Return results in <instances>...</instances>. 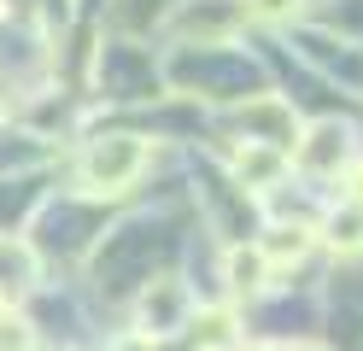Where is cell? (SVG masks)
Wrapping results in <instances>:
<instances>
[{
    "mask_svg": "<svg viewBox=\"0 0 363 351\" xmlns=\"http://www.w3.org/2000/svg\"><path fill=\"white\" fill-rule=\"evenodd\" d=\"M141 170H147V140L141 135H100L82 158V182L94 194H123Z\"/></svg>",
    "mask_w": 363,
    "mask_h": 351,
    "instance_id": "cell-1",
    "label": "cell"
},
{
    "mask_svg": "<svg viewBox=\"0 0 363 351\" xmlns=\"http://www.w3.org/2000/svg\"><path fill=\"white\" fill-rule=\"evenodd\" d=\"M141 334L152 340V334H176L182 322H188V287L182 281H152V287L141 293Z\"/></svg>",
    "mask_w": 363,
    "mask_h": 351,
    "instance_id": "cell-2",
    "label": "cell"
},
{
    "mask_svg": "<svg viewBox=\"0 0 363 351\" xmlns=\"http://www.w3.org/2000/svg\"><path fill=\"white\" fill-rule=\"evenodd\" d=\"M240 18H246V6L240 0H188V6L176 12V30H199V41H229L235 30H240Z\"/></svg>",
    "mask_w": 363,
    "mask_h": 351,
    "instance_id": "cell-3",
    "label": "cell"
},
{
    "mask_svg": "<svg viewBox=\"0 0 363 351\" xmlns=\"http://www.w3.org/2000/svg\"><path fill=\"white\" fill-rule=\"evenodd\" d=\"M293 147H299V164H305V170L328 176V170H340V158L352 152V129H346V123H316L311 140H293Z\"/></svg>",
    "mask_w": 363,
    "mask_h": 351,
    "instance_id": "cell-4",
    "label": "cell"
},
{
    "mask_svg": "<svg viewBox=\"0 0 363 351\" xmlns=\"http://www.w3.org/2000/svg\"><path fill=\"white\" fill-rule=\"evenodd\" d=\"M287 176V152H276L269 140H246V152H235V182L264 194V187H276Z\"/></svg>",
    "mask_w": 363,
    "mask_h": 351,
    "instance_id": "cell-5",
    "label": "cell"
},
{
    "mask_svg": "<svg viewBox=\"0 0 363 351\" xmlns=\"http://www.w3.org/2000/svg\"><path fill=\"white\" fill-rule=\"evenodd\" d=\"M35 287V252L24 240H0V299L18 304Z\"/></svg>",
    "mask_w": 363,
    "mask_h": 351,
    "instance_id": "cell-6",
    "label": "cell"
},
{
    "mask_svg": "<svg viewBox=\"0 0 363 351\" xmlns=\"http://www.w3.org/2000/svg\"><path fill=\"white\" fill-rule=\"evenodd\" d=\"M311 252V228H299V223H276V228H269L264 234V240H258V257H264V264L269 269H276V264H299V257Z\"/></svg>",
    "mask_w": 363,
    "mask_h": 351,
    "instance_id": "cell-7",
    "label": "cell"
},
{
    "mask_svg": "<svg viewBox=\"0 0 363 351\" xmlns=\"http://www.w3.org/2000/svg\"><path fill=\"white\" fill-rule=\"evenodd\" d=\"M223 269H229V287L235 293H264L269 287V264L258 257V246H229Z\"/></svg>",
    "mask_w": 363,
    "mask_h": 351,
    "instance_id": "cell-8",
    "label": "cell"
},
{
    "mask_svg": "<svg viewBox=\"0 0 363 351\" xmlns=\"http://www.w3.org/2000/svg\"><path fill=\"white\" fill-rule=\"evenodd\" d=\"M323 234H328V246H334V252H363V205H357V199L334 205V211H328V223H323Z\"/></svg>",
    "mask_w": 363,
    "mask_h": 351,
    "instance_id": "cell-9",
    "label": "cell"
},
{
    "mask_svg": "<svg viewBox=\"0 0 363 351\" xmlns=\"http://www.w3.org/2000/svg\"><path fill=\"white\" fill-rule=\"evenodd\" d=\"M299 6H305V0H246V12H258V18H269V23H287Z\"/></svg>",
    "mask_w": 363,
    "mask_h": 351,
    "instance_id": "cell-10",
    "label": "cell"
},
{
    "mask_svg": "<svg viewBox=\"0 0 363 351\" xmlns=\"http://www.w3.org/2000/svg\"><path fill=\"white\" fill-rule=\"evenodd\" d=\"M0 351H30V328L18 316H0Z\"/></svg>",
    "mask_w": 363,
    "mask_h": 351,
    "instance_id": "cell-11",
    "label": "cell"
},
{
    "mask_svg": "<svg viewBox=\"0 0 363 351\" xmlns=\"http://www.w3.org/2000/svg\"><path fill=\"white\" fill-rule=\"evenodd\" d=\"M199 340H206L211 351H223V345H229V316H223V311H217V316H206V334H199Z\"/></svg>",
    "mask_w": 363,
    "mask_h": 351,
    "instance_id": "cell-12",
    "label": "cell"
},
{
    "mask_svg": "<svg viewBox=\"0 0 363 351\" xmlns=\"http://www.w3.org/2000/svg\"><path fill=\"white\" fill-rule=\"evenodd\" d=\"M111 351H152V340H147V334H135V340H123V345H111Z\"/></svg>",
    "mask_w": 363,
    "mask_h": 351,
    "instance_id": "cell-13",
    "label": "cell"
},
{
    "mask_svg": "<svg viewBox=\"0 0 363 351\" xmlns=\"http://www.w3.org/2000/svg\"><path fill=\"white\" fill-rule=\"evenodd\" d=\"M352 187H357V194H352V199H357V205H363V170H357V182H352Z\"/></svg>",
    "mask_w": 363,
    "mask_h": 351,
    "instance_id": "cell-14",
    "label": "cell"
},
{
    "mask_svg": "<svg viewBox=\"0 0 363 351\" xmlns=\"http://www.w3.org/2000/svg\"><path fill=\"white\" fill-rule=\"evenodd\" d=\"M293 351H323V345H293Z\"/></svg>",
    "mask_w": 363,
    "mask_h": 351,
    "instance_id": "cell-15",
    "label": "cell"
},
{
    "mask_svg": "<svg viewBox=\"0 0 363 351\" xmlns=\"http://www.w3.org/2000/svg\"><path fill=\"white\" fill-rule=\"evenodd\" d=\"M246 351H269V345H246Z\"/></svg>",
    "mask_w": 363,
    "mask_h": 351,
    "instance_id": "cell-16",
    "label": "cell"
}]
</instances>
